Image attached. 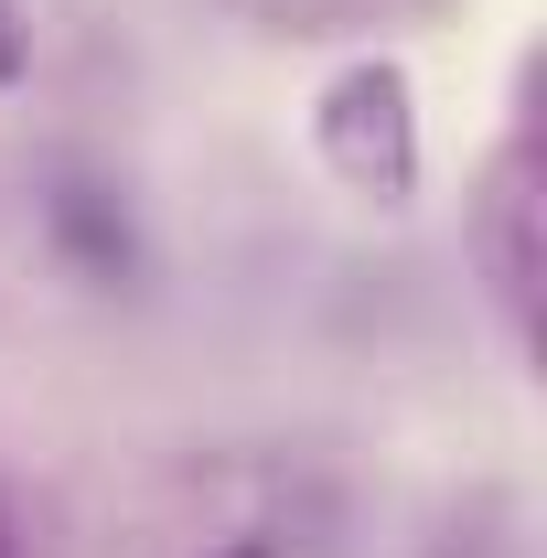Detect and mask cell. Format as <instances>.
<instances>
[{"label":"cell","mask_w":547,"mask_h":558,"mask_svg":"<svg viewBox=\"0 0 547 558\" xmlns=\"http://www.w3.org/2000/svg\"><path fill=\"white\" fill-rule=\"evenodd\" d=\"M22 75V22H11V0H0V86Z\"/></svg>","instance_id":"7a4b0ae2"},{"label":"cell","mask_w":547,"mask_h":558,"mask_svg":"<svg viewBox=\"0 0 547 558\" xmlns=\"http://www.w3.org/2000/svg\"><path fill=\"white\" fill-rule=\"evenodd\" d=\"M333 161L354 183H409V108L387 75H343L333 86Z\"/></svg>","instance_id":"6da1fadb"},{"label":"cell","mask_w":547,"mask_h":558,"mask_svg":"<svg viewBox=\"0 0 547 558\" xmlns=\"http://www.w3.org/2000/svg\"><path fill=\"white\" fill-rule=\"evenodd\" d=\"M236 558H247V548H236Z\"/></svg>","instance_id":"3957f363"}]
</instances>
